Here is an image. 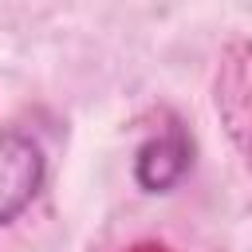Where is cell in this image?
<instances>
[{"label":"cell","mask_w":252,"mask_h":252,"mask_svg":"<svg viewBox=\"0 0 252 252\" xmlns=\"http://www.w3.org/2000/svg\"><path fill=\"white\" fill-rule=\"evenodd\" d=\"M213 102L217 118L252 169V39H232L220 51L217 79H213Z\"/></svg>","instance_id":"6da1fadb"},{"label":"cell","mask_w":252,"mask_h":252,"mask_svg":"<svg viewBox=\"0 0 252 252\" xmlns=\"http://www.w3.org/2000/svg\"><path fill=\"white\" fill-rule=\"evenodd\" d=\"M43 185V150L24 130H0V224L20 217Z\"/></svg>","instance_id":"7a4b0ae2"},{"label":"cell","mask_w":252,"mask_h":252,"mask_svg":"<svg viewBox=\"0 0 252 252\" xmlns=\"http://www.w3.org/2000/svg\"><path fill=\"white\" fill-rule=\"evenodd\" d=\"M185 169H189V142H185V134H181L177 126H169V130H161L158 138H150V142L138 150V161H134L138 181H142L146 189H154V193L169 189Z\"/></svg>","instance_id":"3957f363"}]
</instances>
